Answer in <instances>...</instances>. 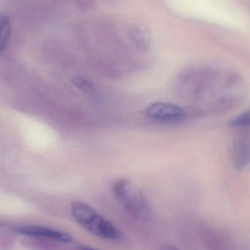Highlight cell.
<instances>
[{
	"label": "cell",
	"mask_w": 250,
	"mask_h": 250,
	"mask_svg": "<svg viewBox=\"0 0 250 250\" xmlns=\"http://www.w3.org/2000/svg\"><path fill=\"white\" fill-rule=\"evenodd\" d=\"M72 82L77 89H79L82 92H85V93H92L95 90L93 83L88 78L84 77V76H74L72 79Z\"/></svg>",
	"instance_id": "cell-8"
},
{
	"label": "cell",
	"mask_w": 250,
	"mask_h": 250,
	"mask_svg": "<svg viewBox=\"0 0 250 250\" xmlns=\"http://www.w3.org/2000/svg\"><path fill=\"white\" fill-rule=\"evenodd\" d=\"M175 95L189 117H209L239 106L248 94L243 77L233 69L213 64L183 68L174 82Z\"/></svg>",
	"instance_id": "cell-1"
},
{
	"label": "cell",
	"mask_w": 250,
	"mask_h": 250,
	"mask_svg": "<svg viewBox=\"0 0 250 250\" xmlns=\"http://www.w3.org/2000/svg\"><path fill=\"white\" fill-rule=\"evenodd\" d=\"M15 232L28 236L46 238L63 243H70L73 241L71 236L65 232L49 228L38 226H23L15 229Z\"/></svg>",
	"instance_id": "cell-6"
},
{
	"label": "cell",
	"mask_w": 250,
	"mask_h": 250,
	"mask_svg": "<svg viewBox=\"0 0 250 250\" xmlns=\"http://www.w3.org/2000/svg\"><path fill=\"white\" fill-rule=\"evenodd\" d=\"M145 115L151 121L165 125L182 124L190 117L182 105L164 102L150 104L145 108Z\"/></svg>",
	"instance_id": "cell-5"
},
{
	"label": "cell",
	"mask_w": 250,
	"mask_h": 250,
	"mask_svg": "<svg viewBox=\"0 0 250 250\" xmlns=\"http://www.w3.org/2000/svg\"><path fill=\"white\" fill-rule=\"evenodd\" d=\"M161 250H180L176 247L172 245H164L161 246Z\"/></svg>",
	"instance_id": "cell-9"
},
{
	"label": "cell",
	"mask_w": 250,
	"mask_h": 250,
	"mask_svg": "<svg viewBox=\"0 0 250 250\" xmlns=\"http://www.w3.org/2000/svg\"><path fill=\"white\" fill-rule=\"evenodd\" d=\"M1 38H0V51L4 52L8 44L10 36V23L7 16H2L0 20Z\"/></svg>",
	"instance_id": "cell-7"
},
{
	"label": "cell",
	"mask_w": 250,
	"mask_h": 250,
	"mask_svg": "<svg viewBox=\"0 0 250 250\" xmlns=\"http://www.w3.org/2000/svg\"><path fill=\"white\" fill-rule=\"evenodd\" d=\"M232 160L236 170H245L250 165V109L232 119Z\"/></svg>",
	"instance_id": "cell-4"
},
{
	"label": "cell",
	"mask_w": 250,
	"mask_h": 250,
	"mask_svg": "<svg viewBox=\"0 0 250 250\" xmlns=\"http://www.w3.org/2000/svg\"><path fill=\"white\" fill-rule=\"evenodd\" d=\"M71 213L76 223L91 234L113 242L123 239L122 232L88 204L74 201L71 204Z\"/></svg>",
	"instance_id": "cell-2"
},
{
	"label": "cell",
	"mask_w": 250,
	"mask_h": 250,
	"mask_svg": "<svg viewBox=\"0 0 250 250\" xmlns=\"http://www.w3.org/2000/svg\"><path fill=\"white\" fill-rule=\"evenodd\" d=\"M113 193L117 202L133 217L143 222L152 217L151 207L142 190L128 179H120L114 182Z\"/></svg>",
	"instance_id": "cell-3"
},
{
	"label": "cell",
	"mask_w": 250,
	"mask_h": 250,
	"mask_svg": "<svg viewBox=\"0 0 250 250\" xmlns=\"http://www.w3.org/2000/svg\"><path fill=\"white\" fill-rule=\"evenodd\" d=\"M80 250H98L93 249V248H90V247H86V246L80 247Z\"/></svg>",
	"instance_id": "cell-10"
}]
</instances>
